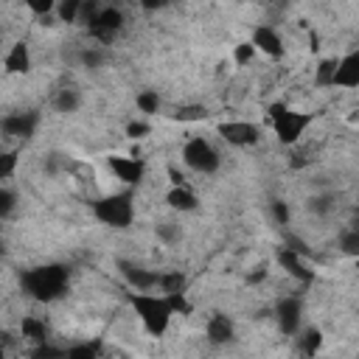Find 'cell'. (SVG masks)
Wrapping results in <instances>:
<instances>
[{"instance_id": "d6a6232c", "label": "cell", "mask_w": 359, "mask_h": 359, "mask_svg": "<svg viewBox=\"0 0 359 359\" xmlns=\"http://www.w3.org/2000/svg\"><path fill=\"white\" fill-rule=\"evenodd\" d=\"M252 56H255V48H252L250 42H241V45H236V53H233L236 65H247Z\"/></svg>"}, {"instance_id": "4dcf8cb0", "label": "cell", "mask_w": 359, "mask_h": 359, "mask_svg": "<svg viewBox=\"0 0 359 359\" xmlns=\"http://www.w3.org/2000/svg\"><path fill=\"white\" fill-rule=\"evenodd\" d=\"M31 359H65V351H59V348H53V345L42 342V345L31 353Z\"/></svg>"}, {"instance_id": "3957f363", "label": "cell", "mask_w": 359, "mask_h": 359, "mask_svg": "<svg viewBox=\"0 0 359 359\" xmlns=\"http://www.w3.org/2000/svg\"><path fill=\"white\" fill-rule=\"evenodd\" d=\"M93 216L109 227H129L132 219H135V202H132V194L123 191V194H112V196H104L93 205Z\"/></svg>"}, {"instance_id": "30bf717a", "label": "cell", "mask_w": 359, "mask_h": 359, "mask_svg": "<svg viewBox=\"0 0 359 359\" xmlns=\"http://www.w3.org/2000/svg\"><path fill=\"white\" fill-rule=\"evenodd\" d=\"M36 123H39L36 112H17V115H6L0 121V129L3 135H11V137H31Z\"/></svg>"}, {"instance_id": "836d02e7", "label": "cell", "mask_w": 359, "mask_h": 359, "mask_svg": "<svg viewBox=\"0 0 359 359\" xmlns=\"http://www.w3.org/2000/svg\"><path fill=\"white\" fill-rule=\"evenodd\" d=\"M149 132H151V126H149V123H143V121H129V123H126V135H129L132 140L146 137Z\"/></svg>"}, {"instance_id": "603a6c76", "label": "cell", "mask_w": 359, "mask_h": 359, "mask_svg": "<svg viewBox=\"0 0 359 359\" xmlns=\"http://www.w3.org/2000/svg\"><path fill=\"white\" fill-rule=\"evenodd\" d=\"M135 104H137V109H140V112H146V115H154V112L160 109V95H157L154 90H143V93H137Z\"/></svg>"}, {"instance_id": "7bdbcfd3", "label": "cell", "mask_w": 359, "mask_h": 359, "mask_svg": "<svg viewBox=\"0 0 359 359\" xmlns=\"http://www.w3.org/2000/svg\"><path fill=\"white\" fill-rule=\"evenodd\" d=\"M309 42H311V45H309L311 50H320V36H317V31H311V36H309Z\"/></svg>"}, {"instance_id": "ab89813d", "label": "cell", "mask_w": 359, "mask_h": 359, "mask_svg": "<svg viewBox=\"0 0 359 359\" xmlns=\"http://www.w3.org/2000/svg\"><path fill=\"white\" fill-rule=\"evenodd\" d=\"M101 359H132V356L123 353L121 348H107V351H101Z\"/></svg>"}, {"instance_id": "8992f818", "label": "cell", "mask_w": 359, "mask_h": 359, "mask_svg": "<svg viewBox=\"0 0 359 359\" xmlns=\"http://www.w3.org/2000/svg\"><path fill=\"white\" fill-rule=\"evenodd\" d=\"M219 135L230 143V146H252L261 140V129L255 123H247V121H227V123H219Z\"/></svg>"}, {"instance_id": "d4e9b609", "label": "cell", "mask_w": 359, "mask_h": 359, "mask_svg": "<svg viewBox=\"0 0 359 359\" xmlns=\"http://www.w3.org/2000/svg\"><path fill=\"white\" fill-rule=\"evenodd\" d=\"M79 6H81V0H65V3H59L56 6L59 20L62 22H76L79 20Z\"/></svg>"}, {"instance_id": "7c38bea8", "label": "cell", "mask_w": 359, "mask_h": 359, "mask_svg": "<svg viewBox=\"0 0 359 359\" xmlns=\"http://www.w3.org/2000/svg\"><path fill=\"white\" fill-rule=\"evenodd\" d=\"M331 84H339V87H359V53L351 50L348 56H342L337 62V70H334V79Z\"/></svg>"}, {"instance_id": "6da1fadb", "label": "cell", "mask_w": 359, "mask_h": 359, "mask_svg": "<svg viewBox=\"0 0 359 359\" xmlns=\"http://www.w3.org/2000/svg\"><path fill=\"white\" fill-rule=\"evenodd\" d=\"M20 286L34 300L50 303V300L62 297L65 289H67V266H62V264H45V266L25 269L20 275Z\"/></svg>"}, {"instance_id": "f1b7e54d", "label": "cell", "mask_w": 359, "mask_h": 359, "mask_svg": "<svg viewBox=\"0 0 359 359\" xmlns=\"http://www.w3.org/2000/svg\"><path fill=\"white\" fill-rule=\"evenodd\" d=\"M337 62L339 59H323L320 62V67H317V84H331L334 70H337Z\"/></svg>"}, {"instance_id": "d6986e66", "label": "cell", "mask_w": 359, "mask_h": 359, "mask_svg": "<svg viewBox=\"0 0 359 359\" xmlns=\"http://www.w3.org/2000/svg\"><path fill=\"white\" fill-rule=\"evenodd\" d=\"M65 359H101V342H81L65 351Z\"/></svg>"}, {"instance_id": "ac0fdd59", "label": "cell", "mask_w": 359, "mask_h": 359, "mask_svg": "<svg viewBox=\"0 0 359 359\" xmlns=\"http://www.w3.org/2000/svg\"><path fill=\"white\" fill-rule=\"evenodd\" d=\"M20 331H22V337H28L34 342H45V337H48V325L42 320H36V317H22Z\"/></svg>"}, {"instance_id": "bcb514c9", "label": "cell", "mask_w": 359, "mask_h": 359, "mask_svg": "<svg viewBox=\"0 0 359 359\" xmlns=\"http://www.w3.org/2000/svg\"><path fill=\"white\" fill-rule=\"evenodd\" d=\"M0 359H6V351H3V348H0Z\"/></svg>"}, {"instance_id": "e575fe53", "label": "cell", "mask_w": 359, "mask_h": 359, "mask_svg": "<svg viewBox=\"0 0 359 359\" xmlns=\"http://www.w3.org/2000/svg\"><path fill=\"white\" fill-rule=\"evenodd\" d=\"M272 216H275V222H278V224H289V216H292V213H289V205H286V202H280V199H278V202H272Z\"/></svg>"}, {"instance_id": "44dd1931", "label": "cell", "mask_w": 359, "mask_h": 359, "mask_svg": "<svg viewBox=\"0 0 359 359\" xmlns=\"http://www.w3.org/2000/svg\"><path fill=\"white\" fill-rule=\"evenodd\" d=\"M79 104H81V95H79L76 90H59V95L53 98V107H56L59 112H76Z\"/></svg>"}, {"instance_id": "9a60e30c", "label": "cell", "mask_w": 359, "mask_h": 359, "mask_svg": "<svg viewBox=\"0 0 359 359\" xmlns=\"http://www.w3.org/2000/svg\"><path fill=\"white\" fill-rule=\"evenodd\" d=\"M6 73H28L31 70V50L25 42H14L11 50L6 53Z\"/></svg>"}, {"instance_id": "f35d334b", "label": "cell", "mask_w": 359, "mask_h": 359, "mask_svg": "<svg viewBox=\"0 0 359 359\" xmlns=\"http://www.w3.org/2000/svg\"><path fill=\"white\" fill-rule=\"evenodd\" d=\"M157 236H160L163 241H177V238H180V230H177L174 224H168V222H165V224H160V227H157Z\"/></svg>"}, {"instance_id": "74e56055", "label": "cell", "mask_w": 359, "mask_h": 359, "mask_svg": "<svg viewBox=\"0 0 359 359\" xmlns=\"http://www.w3.org/2000/svg\"><path fill=\"white\" fill-rule=\"evenodd\" d=\"M309 208H311L314 213H328V210H331V196H314V199L309 202Z\"/></svg>"}, {"instance_id": "d590c367", "label": "cell", "mask_w": 359, "mask_h": 359, "mask_svg": "<svg viewBox=\"0 0 359 359\" xmlns=\"http://www.w3.org/2000/svg\"><path fill=\"white\" fill-rule=\"evenodd\" d=\"M81 62H84L87 67H98V65L104 62V53L95 50V48H87V50H81Z\"/></svg>"}, {"instance_id": "60d3db41", "label": "cell", "mask_w": 359, "mask_h": 359, "mask_svg": "<svg viewBox=\"0 0 359 359\" xmlns=\"http://www.w3.org/2000/svg\"><path fill=\"white\" fill-rule=\"evenodd\" d=\"M286 109H289L286 104H280V101H275V104H269V118L275 121V118H278V115H283Z\"/></svg>"}, {"instance_id": "4316f807", "label": "cell", "mask_w": 359, "mask_h": 359, "mask_svg": "<svg viewBox=\"0 0 359 359\" xmlns=\"http://www.w3.org/2000/svg\"><path fill=\"white\" fill-rule=\"evenodd\" d=\"M339 247L348 255H359V230H345L339 236Z\"/></svg>"}, {"instance_id": "f546056e", "label": "cell", "mask_w": 359, "mask_h": 359, "mask_svg": "<svg viewBox=\"0 0 359 359\" xmlns=\"http://www.w3.org/2000/svg\"><path fill=\"white\" fill-rule=\"evenodd\" d=\"M14 205H17L14 191L0 188V219H8V216H11V210H14Z\"/></svg>"}, {"instance_id": "4fadbf2b", "label": "cell", "mask_w": 359, "mask_h": 359, "mask_svg": "<svg viewBox=\"0 0 359 359\" xmlns=\"http://www.w3.org/2000/svg\"><path fill=\"white\" fill-rule=\"evenodd\" d=\"M278 264H280L292 278H297L300 283H311V280H314V272H311V269H306V264L300 261V255H297V252H292L289 247L278 250Z\"/></svg>"}, {"instance_id": "ffe728a7", "label": "cell", "mask_w": 359, "mask_h": 359, "mask_svg": "<svg viewBox=\"0 0 359 359\" xmlns=\"http://www.w3.org/2000/svg\"><path fill=\"white\" fill-rule=\"evenodd\" d=\"M185 275L177 269V272H163L160 275V289H163V294H174V292H185Z\"/></svg>"}, {"instance_id": "2e32d148", "label": "cell", "mask_w": 359, "mask_h": 359, "mask_svg": "<svg viewBox=\"0 0 359 359\" xmlns=\"http://www.w3.org/2000/svg\"><path fill=\"white\" fill-rule=\"evenodd\" d=\"M87 28H104V31H115V34H118V31L123 28V14H121V8H115V6H104Z\"/></svg>"}, {"instance_id": "1f68e13d", "label": "cell", "mask_w": 359, "mask_h": 359, "mask_svg": "<svg viewBox=\"0 0 359 359\" xmlns=\"http://www.w3.org/2000/svg\"><path fill=\"white\" fill-rule=\"evenodd\" d=\"M25 6H28V8H31L36 17H48V14L56 8V6H53V0H28Z\"/></svg>"}, {"instance_id": "cb8c5ba5", "label": "cell", "mask_w": 359, "mask_h": 359, "mask_svg": "<svg viewBox=\"0 0 359 359\" xmlns=\"http://www.w3.org/2000/svg\"><path fill=\"white\" fill-rule=\"evenodd\" d=\"M168 303L171 314H191V303L185 300V292H174V294H163Z\"/></svg>"}, {"instance_id": "5bb4252c", "label": "cell", "mask_w": 359, "mask_h": 359, "mask_svg": "<svg viewBox=\"0 0 359 359\" xmlns=\"http://www.w3.org/2000/svg\"><path fill=\"white\" fill-rule=\"evenodd\" d=\"M205 334H208V339H210L213 345H224V342H230V339H233V320H230V317H224L222 311H216V314L208 320Z\"/></svg>"}, {"instance_id": "b9f144b4", "label": "cell", "mask_w": 359, "mask_h": 359, "mask_svg": "<svg viewBox=\"0 0 359 359\" xmlns=\"http://www.w3.org/2000/svg\"><path fill=\"white\" fill-rule=\"evenodd\" d=\"M264 278H266V269H255V272H250V275H247V283L252 286V283H261Z\"/></svg>"}, {"instance_id": "52a82bcc", "label": "cell", "mask_w": 359, "mask_h": 359, "mask_svg": "<svg viewBox=\"0 0 359 359\" xmlns=\"http://www.w3.org/2000/svg\"><path fill=\"white\" fill-rule=\"evenodd\" d=\"M109 168L121 182L137 185L146 174V160L143 157H109Z\"/></svg>"}, {"instance_id": "5b68a950", "label": "cell", "mask_w": 359, "mask_h": 359, "mask_svg": "<svg viewBox=\"0 0 359 359\" xmlns=\"http://www.w3.org/2000/svg\"><path fill=\"white\" fill-rule=\"evenodd\" d=\"M314 121V115H309V112H294V109H286L283 115H278L275 121H272V126H275V135H278V140L280 143H297L300 140V135L306 132V126Z\"/></svg>"}, {"instance_id": "7a4b0ae2", "label": "cell", "mask_w": 359, "mask_h": 359, "mask_svg": "<svg viewBox=\"0 0 359 359\" xmlns=\"http://www.w3.org/2000/svg\"><path fill=\"white\" fill-rule=\"evenodd\" d=\"M129 303H132L135 314L140 317L143 328H146L151 337H163V334H165L168 320H171V311H168V303H165L163 294L132 292V294H129Z\"/></svg>"}, {"instance_id": "7402d4cb", "label": "cell", "mask_w": 359, "mask_h": 359, "mask_svg": "<svg viewBox=\"0 0 359 359\" xmlns=\"http://www.w3.org/2000/svg\"><path fill=\"white\" fill-rule=\"evenodd\" d=\"M174 121H182V123H191V121H205L208 118V109L202 104H188V107H180L174 115Z\"/></svg>"}, {"instance_id": "f6af8a7d", "label": "cell", "mask_w": 359, "mask_h": 359, "mask_svg": "<svg viewBox=\"0 0 359 359\" xmlns=\"http://www.w3.org/2000/svg\"><path fill=\"white\" fill-rule=\"evenodd\" d=\"M3 255H6V247H3V241H0V258H3Z\"/></svg>"}, {"instance_id": "e0dca14e", "label": "cell", "mask_w": 359, "mask_h": 359, "mask_svg": "<svg viewBox=\"0 0 359 359\" xmlns=\"http://www.w3.org/2000/svg\"><path fill=\"white\" fill-rule=\"evenodd\" d=\"M165 202H168V208H174V210H196V194L185 185V188H171L168 194H165Z\"/></svg>"}, {"instance_id": "8d00e7d4", "label": "cell", "mask_w": 359, "mask_h": 359, "mask_svg": "<svg viewBox=\"0 0 359 359\" xmlns=\"http://www.w3.org/2000/svg\"><path fill=\"white\" fill-rule=\"evenodd\" d=\"M165 174H168V180H171V188H185V177H182V171H180L177 165H171V163H168Z\"/></svg>"}, {"instance_id": "83f0119b", "label": "cell", "mask_w": 359, "mask_h": 359, "mask_svg": "<svg viewBox=\"0 0 359 359\" xmlns=\"http://www.w3.org/2000/svg\"><path fill=\"white\" fill-rule=\"evenodd\" d=\"M17 160H20V151H0V180L14 174Z\"/></svg>"}, {"instance_id": "ee69618b", "label": "cell", "mask_w": 359, "mask_h": 359, "mask_svg": "<svg viewBox=\"0 0 359 359\" xmlns=\"http://www.w3.org/2000/svg\"><path fill=\"white\" fill-rule=\"evenodd\" d=\"M143 8H163V3H160V0H146Z\"/></svg>"}, {"instance_id": "ba28073f", "label": "cell", "mask_w": 359, "mask_h": 359, "mask_svg": "<svg viewBox=\"0 0 359 359\" xmlns=\"http://www.w3.org/2000/svg\"><path fill=\"white\" fill-rule=\"evenodd\" d=\"M250 45H252L255 50L272 56V59H280V56L286 53L283 42H280V36H278V31H275L272 25H258V28L252 31V42H250Z\"/></svg>"}, {"instance_id": "8fae6325", "label": "cell", "mask_w": 359, "mask_h": 359, "mask_svg": "<svg viewBox=\"0 0 359 359\" xmlns=\"http://www.w3.org/2000/svg\"><path fill=\"white\" fill-rule=\"evenodd\" d=\"M275 317H278L280 331H283L286 337H292V334L297 331V325H300V300H297V297H283V300H278Z\"/></svg>"}, {"instance_id": "9c48e42d", "label": "cell", "mask_w": 359, "mask_h": 359, "mask_svg": "<svg viewBox=\"0 0 359 359\" xmlns=\"http://www.w3.org/2000/svg\"><path fill=\"white\" fill-rule=\"evenodd\" d=\"M118 269L121 275L126 278V283L135 289V292H151L157 283H160V275L157 272H149V269H140L129 261H118Z\"/></svg>"}, {"instance_id": "484cf974", "label": "cell", "mask_w": 359, "mask_h": 359, "mask_svg": "<svg viewBox=\"0 0 359 359\" xmlns=\"http://www.w3.org/2000/svg\"><path fill=\"white\" fill-rule=\"evenodd\" d=\"M320 345H323V331L320 328H309L306 337H303V353L306 356H314L320 351Z\"/></svg>"}, {"instance_id": "277c9868", "label": "cell", "mask_w": 359, "mask_h": 359, "mask_svg": "<svg viewBox=\"0 0 359 359\" xmlns=\"http://www.w3.org/2000/svg\"><path fill=\"white\" fill-rule=\"evenodd\" d=\"M182 160L188 168L199 171V174H213L219 168V151L205 140V137H191L185 146H182Z\"/></svg>"}]
</instances>
